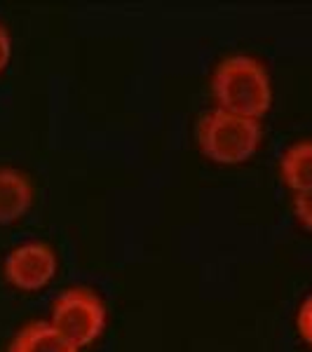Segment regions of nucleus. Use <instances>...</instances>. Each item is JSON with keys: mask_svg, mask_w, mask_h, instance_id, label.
Instances as JSON below:
<instances>
[{"mask_svg": "<svg viewBox=\"0 0 312 352\" xmlns=\"http://www.w3.org/2000/svg\"><path fill=\"white\" fill-rule=\"evenodd\" d=\"M280 176L293 192L312 190V139H300L285 151Z\"/></svg>", "mask_w": 312, "mask_h": 352, "instance_id": "obj_7", "label": "nucleus"}, {"mask_svg": "<svg viewBox=\"0 0 312 352\" xmlns=\"http://www.w3.org/2000/svg\"><path fill=\"white\" fill-rule=\"evenodd\" d=\"M49 322L76 348H85L104 333L106 308L101 298L89 289H66L54 298Z\"/></svg>", "mask_w": 312, "mask_h": 352, "instance_id": "obj_3", "label": "nucleus"}, {"mask_svg": "<svg viewBox=\"0 0 312 352\" xmlns=\"http://www.w3.org/2000/svg\"><path fill=\"white\" fill-rule=\"evenodd\" d=\"M293 214L300 226L312 230V190L293 192Z\"/></svg>", "mask_w": 312, "mask_h": 352, "instance_id": "obj_8", "label": "nucleus"}, {"mask_svg": "<svg viewBox=\"0 0 312 352\" xmlns=\"http://www.w3.org/2000/svg\"><path fill=\"white\" fill-rule=\"evenodd\" d=\"M33 202L31 179L12 167H0V223L21 219Z\"/></svg>", "mask_w": 312, "mask_h": 352, "instance_id": "obj_5", "label": "nucleus"}, {"mask_svg": "<svg viewBox=\"0 0 312 352\" xmlns=\"http://www.w3.org/2000/svg\"><path fill=\"white\" fill-rule=\"evenodd\" d=\"M212 89L219 109L254 120H260L272 104L268 68L249 54L225 56L214 71Z\"/></svg>", "mask_w": 312, "mask_h": 352, "instance_id": "obj_1", "label": "nucleus"}, {"mask_svg": "<svg viewBox=\"0 0 312 352\" xmlns=\"http://www.w3.org/2000/svg\"><path fill=\"white\" fill-rule=\"evenodd\" d=\"M56 272V254L45 242H24L5 258V277L24 292L43 289Z\"/></svg>", "mask_w": 312, "mask_h": 352, "instance_id": "obj_4", "label": "nucleus"}, {"mask_svg": "<svg viewBox=\"0 0 312 352\" xmlns=\"http://www.w3.org/2000/svg\"><path fill=\"white\" fill-rule=\"evenodd\" d=\"M260 122L254 118L214 109L197 124V141L209 160L219 164L245 162L260 146Z\"/></svg>", "mask_w": 312, "mask_h": 352, "instance_id": "obj_2", "label": "nucleus"}, {"mask_svg": "<svg viewBox=\"0 0 312 352\" xmlns=\"http://www.w3.org/2000/svg\"><path fill=\"white\" fill-rule=\"evenodd\" d=\"M10 56H12V38H10V31L5 28V24H0V73L10 64Z\"/></svg>", "mask_w": 312, "mask_h": 352, "instance_id": "obj_10", "label": "nucleus"}, {"mask_svg": "<svg viewBox=\"0 0 312 352\" xmlns=\"http://www.w3.org/2000/svg\"><path fill=\"white\" fill-rule=\"evenodd\" d=\"M296 327H298V333L303 336L305 343L312 345V294L303 300V303H300Z\"/></svg>", "mask_w": 312, "mask_h": 352, "instance_id": "obj_9", "label": "nucleus"}, {"mask_svg": "<svg viewBox=\"0 0 312 352\" xmlns=\"http://www.w3.org/2000/svg\"><path fill=\"white\" fill-rule=\"evenodd\" d=\"M80 348L61 336L52 322H31L14 336L10 352H78Z\"/></svg>", "mask_w": 312, "mask_h": 352, "instance_id": "obj_6", "label": "nucleus"}]
</instances>
